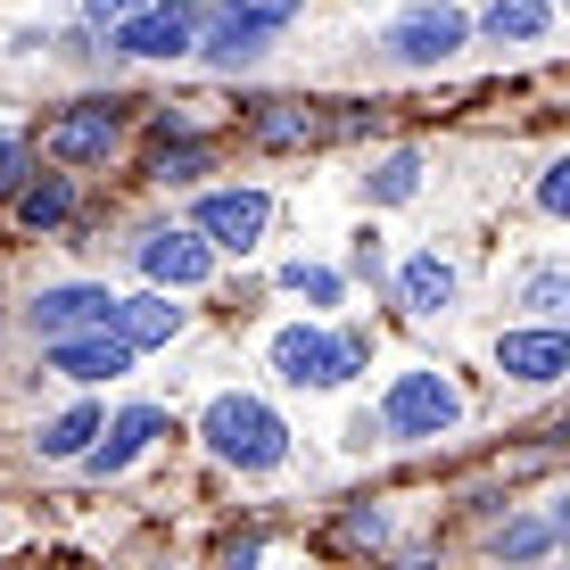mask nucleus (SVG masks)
I'll return each mask as SVG.
<instances>
[{
    "label": "nucleus",
    "mask_w": 570,
    "mask_h": 570,
    "mask_svg": "<svg viewBox=\"0 0 570 570\" xmlns=\"http://www.w3.org/2000/svg\"><path fill=\"white\" fill-rule=\"evenodd\" d=\"M199 439H207L224 463H240V471H273V463L289 455L282 414H273L265 397H240V389H232V397H215L207 414H199Z\"/></svg>",
    "instance_id": "nucleus-1"
},
{
    "label": "nucleus",
    "mask_w": 570,
    "mask_h": 570,
    "mask_svg": "<svg viewBox=\"0 0 570 570\" xmlns=\"http://www.w3.org/2000/svg\"><path fill=\"white\" fill-rule=\"evenodd\" d=\"M273 372L289 389H340L364 372V340H331V331L289 323V331H273Z\"/></svg>",
    "instance_id": "nucleus-2"
},
{
    "label": "nucleus",
    "mask_w": 570,
    "mask_h": 570,
    "mask_svg": "<svg viewBox=\"0 0 570 570\" xmlns=\"http://www.w3.org/2000/svg\"><path fill=\"white\" fill-rule=\"evenodd\" d=\"M381 422L397 430V439H439V430L463 422V397L439 381V372H397V389H389Z\"/></svg>",
    "instance_id": "nucleus-3"
},
{
    "label": "nucleus",
    "mask_w": 570,
    "mask_h": 570,
    "mask_svg": "<svg viewBox=\"0 0 570 570\" xmlns=\"http://www.w3.org/2000/svg\"><path fill=\"white\" fill-rule=\"evenodd\" d=\"M199 0H149L141 17H125L116 26V50H132V58H183V50H199Z\"/></svg>",
    "instance_id": "nucleus-4"
},
{
    "label": "nucleus",
    "mask_w": 570,
    "mask_h": 570,
    "mask_svg": "<svg viewBox=\"0 0 570 570\" xmlns=\"http://www.w3.org/2000/svg\"><path fill=\"white\" fill-rule=\"evenodd\" d=\"M463 9H446V0H430V9H405L397 26H389V58H405V67H439V58L463 50Z\"/></svg>",
    "instance_id": "nucleus-5"
},
{
    "label": "nucleus",
    "mask_w": 570,
    "mask_h": 570,
    "mask_svg": "<svg viewBox=\"0 0 570 570\" xmlns=\"http://www.w3.org/2000/svg\"><path fill=\"white\" fill-rule=\"evenodd\" d=\"M132 257H141V273H149L157 289H199L207 273H215V248L199 240V232H141Z\"/></svg>",
    "instance_id": "nucleus-6"
},
{
    "label": "nucleus",
    "mask_w": 570,
    "mask_h": 570,
    "mask_svg": "<svg viewBox=\"0 0 570 570\" xmlns=\"http://www.w3.org/2000/svg\"><path fill=\"white\" fill-rule=\"evenodd\" d=\"M26 314H33V331H42V347H50V340H75V331H108L116 298L91 289V282H67V289H42Z\"/></svg>",
    "instance_id": "nucleus-7"
},
{
    "label": "nucleus",
    "mask_w": 570,
    "mask_h": 570,
    "mask_svg": "<svg viewBox=\"0 0 570 570\" xmlns=\"http://www.w3.org/2000/svg\"><path fill=\"white\" fill-rule=\"evenodd\" d=\"M265 224H273L265 190H207V199H199V232L215 248H257Z\"/></svg>",
    "instance_id": "nucleus-8"
},
{
    "label": "nucleus",
    "mask_w": 570,
    "mask_h": 570,
    "mask_svg": "<svg viewBox=\"0 0 570 570\" xmlns=\"http://www.w3.org/2000/svg\"><path fill=\"white\" fill-rule=\"evenodd\" d=\"M50 372H67V381H116V372H132V340H116V331L50 340Z\"/></svg>",
    "instance_id": "nucleus-9"
},
{
    "label": "nucleus",
    "mask_w": 570,
    "mask_h": 570,
    "mask_svg": "<svg viewBox=\"0 0 570 570\" xmlns=\"http://www.w3.org/2000/svg\"><path fill=\"white\" fill-rule=\"evenodd\" d=\"M497 372H513V381H562L570 372V331H504Z\"/></svg>",
    "instance_id": "nucleus-10"
},
{
    "label": "nucleus",
    "mask_w": 570,
    "mask_h": 570,
    "mask_svg": "<svg viewBox=\"0 0 570 570\" xmlns=\"http://www.w3.org/2000/svg\"><path fill=\"white\" fill-rule=\"evenodd\" d=\"M116 149V100H91L75 116H58L50 125V157H67V166H91V157Z\"/></svg>",
    "instance_id": "nucleus-11"
},
{
    "label": "nucleus",
    "mask_w": 570,
    "mask_h": 570,
    "mask_svg": "<svg viewBox=\"0 0 570 570\" xmlns=\"http://www.w3.org/2000/svg\"><path fill=\"white\" fill-rule=\"evenodd\" d=\"M265 42H273V26H257V17H240V9H224V17L199 26V58L207 67H257Z\"/></svg>",
    "instance_id": "nucleus-12"
},
{
    "label": "nucleus",
    "mask_w": 570,
    "mask_h": 570,
    "mask_svg": "<svg viewBox=\"0 0 570 570\" xmlns=\"http://www.w3.org/2000/svg\"><path fill=\"white\" fill-rule=\"evenodd\" d=\"M157 430H166V414H157V405H125V414H116L108 430H100V446H91V471H100V480H108V471H125L132 455H141V446L157 439Z\"/></svg>",
    "instance_id": "nucleus-13"
},
{
    "label": "nucleus",
    "mask_w": 570,
    "mask_h": 570,
    "mask_svg": "<svg viewBox=\"0 0 570 570\" xmlns=\"http://www.w3.org/2000/svg\"><path fill=\"white\" fill-rule=\"evenodd\" d=\"M108 331H116V340H132V347H166L174 331H183V306H166L157 289H141V298H116Z\"/></svg>",
    "instance_id": "nucleus-14"
},
{
    "label": "nucleus",
    "mask_w": 570,
    "mask_h": 570,
    "mask_svg": "<svg viewBox=\"0 0 570 570\" xmlns=\"http://www.w3.org/2000/svg\"><path fill=\"white\" fill-rule=\"evenodd\" d=\"M397 298L414 306V314H439L446 298H455V265H446V257H414V265L397 273Z\"/></svg>",
    "instance_id": "nucleus-15"
},
{
    "label": "nucleus",
    "mask_w": 570,
    "mask_h": 570,
    "mask_svg": "<svg viewBox=\"0 0 570 570\" xmlns=\"http://www.w3.org/2000/svg\"><path fill=\"white\" fill-rule=\"evenodd\" d=\"M497 42H538L546 26H554V9L546 0H488V17H480Z\"/></svg>",
    "instance_id": "nucleus-16"
},
{
    "label": "nucleus",
    "mask_w": 570,
    "mask_h": 570,
    "mask_svg": "<svg viewBox=\"0 0 570 570\" xmlns=\"http://www.w3.org/2000/svg\"><path fill=\"white\" fill-rule=\"evenodd\" d=\"M100 405H75V414H58L50 430H42V455H58V463H67V455H91V439H100Z\"/></svg>",
    "instance_id": "nucleus-17"
},
{
    "label": "nucleus",
    "mask_w": 570,
    "mask_h": 570,
    "mask_svg": "<svg viewBox=\"0 0 570 570\" xmlns=\"http://www.w3.org/2000/svg\"><path fill=\"white\" fill-rule=\"evenodd\" d=\"M314 132H331V125L314 108H298V100H282V108L257 116V141H273V149H282V141H314Z\"/></svg>",
    "instance_id": "nucleus-18"
},
{
    "label": "nucleus",
    "mask_w": 570,
    "mask_h": 570,
    "mask_svg": "<svg viewBox=\"0 0 570 570\" xmlns=\"http://www.w3.org/2000/svg\"><path fill=\"white\" fill-rule=\"evenodd\" d=\"M414 190H422V157H414V149L381 157V174H372V199H381V207H397V199H414Z\"/></svg>",
    "instance_id": "nucleus-19"
},
{
    "label": "nucleus",
    "mask_w": 570,
    "mask_h": 570,
    "mask_svg": "<svg viewBox=\"0 0 570 570\" xmlns=\"http://www.w3.org/2000/svg\"><path fill=\"white\" fill-rule=\"evenodd\" d=\"M67 207H75V190H67V183H58V174H50V183H33V190H26V199H17V215H26V224H33V232H50V224H67Z\"/></svg>",
    "instance_id": "nucleus-20"
},
{
    "label": "nucleus",
    "mask_w": 570,
    "mask_h": 570,
    "mask_svg": "<svg viewBox=\"0 0 570 570\" xmlns=\"http://www.w3.org/2000/svg\"><path fill=\"white\" fill-rule=\"evenodd\" d=\"M546 546H554V521H504L497 529V554H513V562L546 554Z\"/></svg>",
    "instance_id": "nucleus-21"
},
{
    "label": "nucleus",
    "mask_w": 570,
    "mask_h": 570,
    "mask_svg": "<svg viewBox=\"0 0 570 570\" xmlns=\"http://www.w3.org/2000/svg\"><path fill=\"white\" fill-rule=\"evenodd\" d=\"M282 282H289V289H298V298H314V306H331V298H340V273H323V265H306V257H298V265H289V273H282Z\"/></svg>",
    "instance_id": "nucleus-22"
},
{
    "label": "nucleus",
    "mask_w": 570,
    "mask_h": 570,
    "mask_svg": "<svg viewBox=\"0 0 570 570\" xmlns=\"http://www.w3.org/2000/svg\"><path fill=\"white\" fill-rule=\"evenodd\" d=\"M538 207H546V215H570V157H562V166H546V183H538Z\"/></svg>",
    "instance_id": "nucleus-23"
},
{
    "label": "nucleus",
    "mask_w": 570,
    "mask_h": 570,
    "mask_svg": "<svg viewBox=\"0 0 570 570\" xmlns=\"http://www.w3.org/2000/svg\"><path fill=\"white\" fill-rule=\"evenodd\" d=\"M190 174H207V149H166L157 157V183H190Z\"/></svg>",
    "instance_id": "nucleus-24"
},
{
    "label": "nucleus",
    "mask_w": 570,
    "mask_h": 570,
    "mask_svg": "<svg viewBox=\"0 0 570 570\" xmlns=\"http://www.w3.org/2000/svg\"><path fill=\"white\" fill-rule=\"evenodd\" d=\"M232 9L257 17V26H289V17H298V0H232Z\"/></svg>",
    "instance_id": "nucleus-25"
},
{
    "label": "nucleus",
    "mask_w": 570,
    "mask_h": 570,
    "mask_svg": "<svg viewBox=\"0 0 570 570\" xmlns=\"http://www.w3.org/2000/svg\"><path fill=\"white\" fill-rule=\"evenodd\" d=\"M83 9H91V26H125V17H141L149 0H83Z\"/></svg>",
    "instance_id": "nucleus-26"
},
{
    "label": "nucleus",
    "mask_w": 570,
    "mask_h": 570,
    "mask_svg": "<svg viewBox=\"0 0 570 570\" xmlns=\"http://www.w3.org/2000/svg\"><path fill=\"white\" fill-rule=\"evenodd\" d=\"M17 183H26V141L0 132V190H17Z\"/></svg>",
    "instance_id": "nucleus-27"
},
{
    "label": "nucleus",
    "mask_w": 570,
    "mask_h": 570,
    "mask_svg": "<svg viewBox=\"0 0 570 570\" xmlns=\"http://www.w3.org/2000/svg\"><path fill=\"white\" fill-rule=\"evenodd\" d=\"M554 538H562V546H570V497H562V504H554Z\"/></svg>",
    "instance_id": "nucleus-28"
},
{
    "label": "nucleus",
    "mask_w": 570,
    "mask_h": 570,
    "mask_svg": "<svg viewBox=\"0 0 570 570\" xmlns=\"http://www.w3.org/2000/svg\"><path fill=\"white\" fill-rule=\"evenodd\" d=\"M554 306H570V273H562V298H554Z\"/></svg>",
    "instance_id": "nucleus-29"
}]
</instances>
